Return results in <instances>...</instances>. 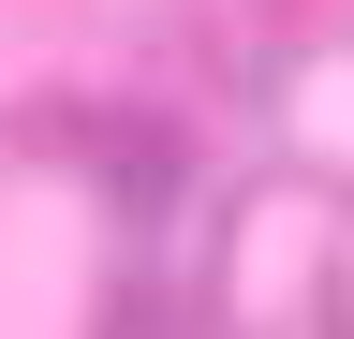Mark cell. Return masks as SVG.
<instances>
[{"mask_svg": "<svg viewBox=\"0 0 354 339\" xmlns=\"http://www.w3.org/2000/svg\"><path fill=\"white\" fill-rule=\"evenodd\" d=\"M207 325L221 339H354V192L251 177L207 236Z\"/></svg>", "mask_w": 354, "mask_h": 339, "instance_id": "1", "label": "cell"}]
</instances>
